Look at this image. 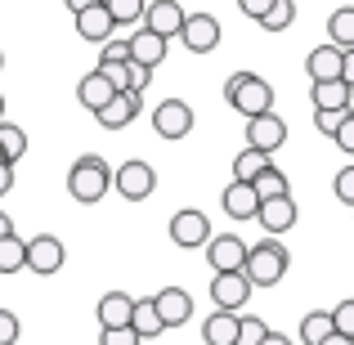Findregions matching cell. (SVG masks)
<instances>
[{"mask_svg":"<svg viewBox=\"0 0 354 345\" xmlns=\"http://www.w3.org/2000/svg\"><path fill=\"white\" fill-rule=\"evenodd\" d=\"M332 337V310H314L301 319V345H323Z\"/></svg>","mask_w":354,"mask_h":345,"instance_id":"cell-29","label":"cell"},{"mask_svg":"<svg viewBox=\"0 0 354 345\" xmlns=\"http://www.w3.org/2000/svg\"><path fill=\"white\" fill-rule=\"evenodd\" d=\"M328 36H332V45H337L341 54H346V50H354V5L337 9V14L328 18Z\"/></svg>","mask_w":354,"mask_h":345,"instance_id":"cell-27","label":"cell"},{"mask_svg":"<svg viewBox=\"0 0 354 345\" xmlns=\"http://www.w3.org/2000/svg\"><path fill=\"white\" fill-rule=\"evenodd\" d=\"M332 193H337L341 202L354 211V166H346V171H337V180H332Z\"/></svg>","mask_w":354,"mask_h":345,"instance_id":"cell-36","label":"cell"},{"mask_svg":"<svg viewBox=\"0 0 354 345\" xmlns=\"http://www.w3.org/2000/svg\"><path fill=\"white\" fill-rule=\"evenodd\" d=\"M332 139H337V148H341V153H350V157H354V108L346 113V121H341V130H337Z\"/></svg>","mask_w":354,"mask_h":345,"instance_id":"cell-38","label":"cell"},{"mask_svg":"<svg viewBox=\"0 0 354 345\" xmlns=\"http://www.w3.org/2000/svg\"><path fill=\"white\" fill-rule=\"evenodd\" d=\"M251 292H256V287L247 283V274H242V269H234V274H216V278H211V301H216V310H225V314L247 310Z\"/></svg>","mask_w":354,"mask_h":345,"instance_id":"cell-7","label":"cell"},{"mask_svg":"<svg viewBox=\"0 0 354 345\" xmlns=\"http://www.w3.org/2000/svg\"><path fill=\"white\" fill-rule=\"evenodd\" d=\"M153 130L162 139H171V144H175V139H184L193 130V108L184 104V99H162V104L153 108Z\"/></svg>","mask_w":354,"mask_h":345,"instance_id":"cell-10","label":"cell"},{"mask_svg":"<svg viewBox=\"0 0 354 345\" xmlns=\"http://www.w3.org/2000/svg\"><path fill=\"white\" fill-rule=\"evenodd\" d=\"M9 189H14V166H5V162H0V198H5Z\"/></svg>","mask_w":354,"mask_h":345,"instance_id":"cell-46","label":"cell"},{"mask_svg":"<svg viewBox=\"0 0 354 345\" xmlns=\"http://www.w3.org/2000/svg\"><path fill=\"white\" fill-rule=\"evenodd\" d=\"M220 207H225L234 220H256L260 198H256V189H251V184H238V180H234L225 193H220Z\"/></svg>","mask_w":354,"mask_h":345,"instance_id":"cell-20","label":"cell"},{"mask_svg":"<svg viewBox=\"0 0 354 345\" xmlns=\"http://www.w3.org/2000/svg\"><path fill=\"white\" fill-rule=\"evenodd\" d=\"M260 345H292V337H287V332H265V341Z\"/></svg>","mask_w":354,"mask_h":345,"instance_id":"cell-47","label":"cell"},{"mask_svg":"<svg viewBox=\"0 0 354 345\" xmlns=\"http://www.w3.org/2000/svg\"><path fill=\"white\" fill-rule=\"evenodd\" d=\"M269 166H274V162H269L265 153H256V148H242V153L234 157V180H238V184H251L260 171H269Z\"/></svg>","mask_w":354,"mask_h":345,"instance_id":"cell-30","label":"cell"},{"mask_svg":"<svg viewBox=\"0 0 354 345\" xmlns=\"http://www.w3.org/2000/svg\"><path fill=\"white\" fill-rule=\"evenodd\" d=\"M68 5V14L77 18V14H86V9H95V5H104V0H63Z\"/></svg>","mask_w":354,"mask_h":345,"instance_id":"cell-45","label":"cell"},{"mask_svg":"<svg viewBox=\"0 0 354 345\" xmlns=\"http://www.w3.org/2000/svg\"><path fill=\"white\" fill-rule=\"evenodd\" d=\"M283 144H287V121L278 117V113H265V117H251L247 121V148L274 157Z\"/></svg>","mask_w":354,"mask_h":345,"instance_id":"cell-9","label":"cell"},{"mask_svg":"<svg viewBox=\"0 0 354 345\" xmlns=\"http://www.w3.org/2000/svg\"><path fill=\"white\" fill-rule=\"evenodd\" d=\"M113 18H108V9L104 5H95V9H86V14H77V36L81 41H90V45H108L113 41Z\"/></svg>","mask_w":354,"mask_h":345,"instance_id":"cell-19","label":"cell"},{"mask_svg":"<svg viewBox=\"0 0 354 345\" xmlns=\"http://www.w3.org/2000/svg\"><path fill=\"white\" fill-rule=\"evenodd\" d=\"M332 332H337V337H346V341H354V296L332 310Z\"/></svg>","mask_w":354,"mask_h":345,"instance_id":"cell-33","label":"cell"},{"mask_svg":"<svg viewBox=\"0 0 354 345\" xmlns=\"http://www.w3.org/2000/svg\"><path fill=\"white\" fill-rule=\"evenodd\" d=\"M256 220H260V229H265V238H278V233L296 229L301 211H296V202H292V198H274V202H260Z\"/></svg>","mask_w":354,"mask_h":345,"instance_id":"cell-15","label":"cell"},{"mask_svg":"<svg viewBox=\"0 0 354 345\" xmlns=\"http://www.w3.org/2000/svg\"><path fill=\"white\" fill-rule=\"evenodd\" d=\"M104 9H108V18H113V27H130V23L144 18L148 0H104Z\"/></svg>","mask_w":354,"mask_h":345,"instance_id":"cell-31","label":"cell"},{"mask_svg":"<svg viewBox=\"0 0 354 345\" xmlns=\"http://www.w3.org/2000/svg\"><path fill=\"white\" fill-rule=\"evenodd\" d=\"M130 332H135L139 341H153V337H162V332H166V323L157 319V310H153V296H148V301H135V314H130Z\"/></svg>","mask_w":354,"mask_h":345,"instance_id":"cell-24","label":"cell"},{"mask_svg":"<svg viewBox=\"0 0 354 345\" xmlns=\"http://www.w3.org/2000/svg\"><path fill=\"white\" fill-rule=\"evenodd\" d=\"M18 337H23V323H18L14 310H0V345H14Z\"/></svg>","mask_w":354,"mask_h":345,"instance_id":"cell-37","label":"cell"},{"mask_svg":"<svg viewBox=\"0 0 354 345\" xmlns=\"http://www.w3.org/2000/svg\"><path fill=\"white\" fill-rule=\"evenodd\" d=\"M310 99H314V113H350L354 90L346 86V81H314Z\"/></svg>","mask_w":354,"mask_h":345,"instance_id":"cell-17","label":"cell"},{"mask_svg":"<svg viewBox=\"0 0 354 345\" xmlns=\"http://www.w3.org/2000/svg\"><path fill=\"white\" fill-rule=\"evenodd\" d=\"M251 189H256L260 202H274V198H292V180H287L278 166H269V171H260L256 180H251Z\"/></svg>","mask_w":354,"mask_h":345,"instance_id":"cell-25","label":"cell"},{"mask_svg":"<svg viewBox=\"0 0 354 345\" xmlns=\"http://www.w3.org/2000/svg\"><path fill=\"white\" fill-rule=\"evenodd\" d=\"M148 81H153V72H148V68H139V63H130V90H135V95H144V90H148Z\"/></svg>","mask_w":354,"mask_h":345,"instance_id":"cell-43","label":"cell"},{"mask_svg":"<svg viewBox=\"0 0 354 345\" xmlns=\"http://www.w3.org/2000/svg\"><path fill=\"white\" fill-rule=\"evenodd\" d=\"M184 9L175 5V0H153V5L144 9V27L148 32H157L162 41H171V36H180V27H184Z\"/></svg>","mask_w":354,"mask_h":345,"instance_id":"cell-16","label":"cell"},{"mask_svg":"<svg viewBox=\"0 0 354 345\" xmlns=\"http://www.w3.org/2000/svg\"><path fill=\"white\" fill-rule=\"evenodd\" d=\"M292 23H296V5H292V0H274V9L260 18V27H265V32H287Z\"/></svg>","mask_w":354,"mask_h":345,"instance_id":"cell-32","label":"cell"},{"mask_svg":"<svg viewBox=\"0 0 354 345\" xmlns=\"http://www.w3.org/2000/svg\"><path fill=\"white\" fill-rule=\"evenodd\" d=\"M207 265H211V274H234V269L247 265V242H242L238 233H211Z\"/></svg>","mask_w":354,"mask_h":345,"instance_id":"cell-8","label":"cell"},{"mask_svg":"<svg viewBox=\"0 0 354 345\" xmlns=\"http://www.w3.org/2000/svg\"><path fill=\"white\" fill-rule=\"evenodd\" d=\"M99 345H144L130 328H113V332H99Z\"/></svg>","mask_w":354,"mask_h":345,"instance_id":"cell-39","label":"cell"},{"mask_svg":"<svg viewBox=\"0 0 354 345\" xmlns=\"http://www.w3.org/2000/svg\"><path fill=\"white\" fill-rule=\"evenodd\" d=\"M113 189L126 202H144V198H153V189H157V171L144 162V157H130L126 166L113 171Z\"/></svg>","mask_w":354,"mask_h":345,"instance_id":"cell-4","label":"cell"},{"mask_svg":"<svg viewBox=\"0 0 354 345\" xmlns=\"http://www.w3.org/2000/svg\"><path fill=\"white\" fill-rule=\"evenodd\" d=\"M323 345H354V341H346V337H337V332H332V337L323 341Z\"/></svg>","mask_w":354,"mask_h":345,"instance_id":"cell-49","label":"cell"},{"mask_svg":"<svg viewBox=\"0 0 354 345\" xmlns=\"http://www.w3.org/2000/svg\"><path fill=\"white\" fill-rule=\"evenodd\" d=\"M346 113H314V126H319V135H337Z\"/></svg>","mask_w":354,"mask_h":345,"instance_id":"cell-41","label":"cell"},{"mask_svg":"<svg viewBox=\"0 0 354 345\" xmlns=\"http://www.w3.org/2000/svg\"><path fill=\"white\" fill-rule=\"evenodd\" d=\"M9 233H14V220H9V216H5V211H0V242H5V238H9Z\"/></svg>","mask_w":354,"mask_h":345,"instance_id":"cell-48","label":"cell"},{"mask_svg":"<svg viewBox=\"0 0 354 345\" xmlns=\"http://www.w3.org/2000/svg\"><path fill=\"white\" fill-rule=\"evenodd\" d=\"M153 310L166 328H184V323L193 319V296L184 292V287H162V292L153 296Z\"/></svg>","mask_w":354,"mask_h":345,"instance_id":"cell-12","label":"cell"},{"mask_svg":"<svg viewBox=\"0 0 354 345\" xmlns=\"http://www.w3.org/2000/svg\"><path fill=\"white\" fill-rule=\"evenodd\" d=\"M238 9H242L247 18H256V23H260V18L274 9V0H238Z\"/></svg>","mask_w":354,"mask_h":345,"instance_id":"cell-42","label":"cell"},{"mask_svg":"<svg viewBox=\"0 0 354 345\" xmlns=\"http://www.w3.org/2000/svg\"><path fill=\"white\" fill-rule=\"evenodd\" d=\"M225 99H229V108L242 117H265V113H274V86H269L265 77H256V72H234V77L225 81Z\"/></svg>","mask_w":354,"mask_h":345,"instance_id":"cell-3","label":"cell"},{"mask_svg":"<svg viewBox=\"0 0 354 345\" xmlns=\"http://www.w3.org/2000/svg\"><path fill=\"white\" fill-rule=\"evenodd\" d=\"M265 319H260V314H247V319L238 323V345H260L265 341Z\"/></svg>","mask_w":354,"mask_h":345,"instance_id":"cell-35","label":"cell"},{"mask_svg":"<svg viewBox=\"0 0 354 345\" xmlns=\"http://www.w3.org/2000/svg\"><path fill=\"white\" fill-rule=\"evenodd\" d=\"M341 81H346V86L354 90V50L341 54Z\"/></svg>","mask_w":354,"mask_h":345,"instance_id":"cell-44","label":"cell"},{"mask_svg":"<svg viewBox=\"0 0 354 345\" xmlns=\"http://www.w3.org/2000/svg\"><path fill=\"white\" fill-rule=\"evenodd\" d=\"M99 63H130V45L126 41H108L104 54H99Z\"/></svg>","mask_w":354,"mask_h":345,"instance_id":"cell-40","label":"cell"},{"mask_svg":"<svg viewBox=\"0 0 354 345\" xmlns=\"http://www.w3.org/2000/svg\"><path fill=\"white\" fill-rule=\"evenodd\" d=\"M305 72H310V86H314V81H341V50H337V45H319V50H310Z\"/></svg>","mask_w":354,"mask_h":345,"instance_id":"cell-21","label":"cell"},{"mask_svg":"<svg viewBox=\"0 0 354 345\" xmlns=\"http://www.w3.org/2000/svg\"><path fill=\"white\" fill-rule=\"evenodd\" d=\"M108 189H113V166H108L99 153H86V157H77V162H72V171H68V193H72L77 202L95 207V202L108 198Z\"/></svg>","mask_w":354,"mask_h":345,"instance_id":"cell-2","label":"cell"},{"mask_svg":"<svg viewBox=\"0 0 354 345\" xmlns=\"http://www.w3.org/2000/svg\"><path fill=\"white\" fill-rule=\"evenodd\" d=\"M27 153V135L23 126H14V121H0V162L5 166H18Z\"/></svg>","mask_w":354,"mask_h":345,"instance_id":"cell-26","label":"cell"},{"mask_svg":"<svg viewBox=\"0 0 354 345\" xmlns=\"http://www.w3.org/2000/svg\"><path fill=\"white\" fill-rule=\"evenodd\" d=\"M238 323H242V314L216 310L207 323H202V341L207 345H238Z\"/></svg>","mask_w":354,"mask_h":345,"instance_id":"cell-22","label":"cell"},{"mask_svg":"<svg viewBox=\"0 0 354 345\" xmlns=\"http://www.w3.org/2000/svg\"><path fill=\"white\" fill-rule=\"evenodd\" d=\"M171 242H175V247H184V251L207 247V242H211V220H207V211H198V207L175 211V216H171Z\"/></svg>","mask_w":354,"mask_h":345,"instance_id":"cell-5","label":"cell"},{"mask_svg":"<svg viewBox=\"0 0 354 345\" xmlns=\"http://www.w3.org/2000/svg\"><path fill=\"white\" fill-rule=\"evenodd\" d=\"M113 95H117V90L108 86L99 72H86V77L77 81V99H81V108H90V113H99V108H104Z\"/></svg>","mask_w":354,"mask_h":345,"instance_id":"cell-23","label":"cell"},{"mask_svg":"<svg viewBox=\"0 0 354 345\" xmlns=\"http://www.w3.org/2000/svg\"><path fill=\"white\" fill-rule=\"evenodd\" d=\"M18 269H27V238L9 233V238L0 242V278H5V274H18Z\"/></svg>","mask_w":354,"mask_h":345,"instance_id":"cell-28","label":"cell"},{"mask_svg":"<svg viewBox=\"0 0 354 345\" xmlns=\"http://www.w3.org/2000/svg\"><path fill=\"white\" fill-rule=\"evenodd\" d=\"M95 72L117 90V95H121V90H130V63H99Z\"/></svg>","mask_w":354,"mask_h":345,"instance_id":"cell-34","label":"cell"},{"mask_svg":"<svg viewBox=\"0 0 354 345\" xmlns=\"http://www.w3.org/2000/svg\"><path fill=\"white\" fill-rule=\"evenodd\" d=\"M287 269H292V256H287V247L278 238H260L247 247V265H242V274H247L251 287H278L287 278Z\"/></svg>","mask_w":354,"mask_h":345,"instance_id":"cell-1","label":"cell"},{"mask_svg":"<svg viewBox=\"0 0 354 345\" xmlns=\"http://www.w3.org/2000/svg\"><path fill=\"white\" fill-rule=\"evenodd\" d=\"M139 108H144V99H139L135 90H121V95H113V99H108V104L95 113V121H99L104 130H126L130 121L139 117Z\"/></svg>","mask_w":354,"mask_h":345,"instance_id":"cell-13","label":"cell"},{"mask_svg":"<svg viewBox=\"0 0 354 345\" xmlns=\"http://www.w3.org/2000/svg\"><path fill=\"white\" fill-rule=\"evenodd\" d=\"M0 121H5V95H0Z\"/></svg>","mask_w":354,"mask_h":345,"instance_id":"cell-50","label":"cell"},{"mask_svg":"<svg viewBox=\"0 0 354 345\" xmlns=\"http://www.w3.org/2000/svg\"><path fill=\"white\" fill-rule=\"evenodd\" d=\"M130 314H135V296H130V292H108V296H99V305H95L99 332L130 328Z\"/></svg>","mask_w":354,"mask_h":345,"instance_id":"cell-14","label":"cell"},{"mask_svg":"<svg viewBox=\"0 0 354 345\" xmlns=\"http://www.w3.org/2000/svg\"><path fill=\"white\" fill-rule=\"evenodd\" d=\"M68 265V251H63V242L54 238V233H36V238H27V269L41 278L59 274V269Z\"/></svg>","mask_w":354,"mask_h":345,"instance_id":"cell-6","label":"cell"},{"mask_svg":"<svg viewBox=\"0 0 354 345\" xmlns=\"http://www.w3.org/2000/svg\"><path fill=\"white\" fill-rule=\"evenodd\" d=\"M180 41L189 54H211L220 45V18L216 14H189L180 27Z\"/></svg>","mask_w":354,"mask_h":345,"instance_id":"cell-11","label":"cell"},{"mask_svg":"<svg viewBox=\"0 0 354 345\" xmlns=\"http://www.w3.org/2000/svg\"><path fill=\"white\" fill-rule=\"evenodd\" d=\"M126 45H130V63H139V68H148V72H153L157 63H166V41L157 32H148V27H139Z\"/></svg>","mask_w":354,"mask_h":345,"instance_id":"cell-18","label":"cell"},{"mask_svg":"<svg viewBox=\"0 0 354 345\" xmlns=\"http://www.w3.org/2000/svg\"><path fill=\"white\" fill-rule=\"evenodd\" d=\"M0 68H5V50H0Z\"/></svg>","mask_w":354,"mask_h":345,"instance_id":"cell-51","label":"cell"}]
</instances>
